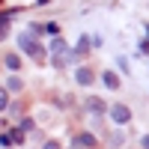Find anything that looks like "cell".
<instances>
[{
  "instance_id": "6da1fadb",
  "label": "cell",
  "mask_w": 149,
  "mask_h": 149,
  "mask_svg": "<svg viewBox=\"0 0 149 149\" xmlns=\"http://www.w3.org/2000/svg\"><path fill=\"white\" fill-rule=\"evenodd\" d=\"M18 48H21L24 54H33L36 60H42V57H45V48L36 42V36H33V33H21V36H18Z\"/></svg>"
},
{
  "instance_id": "7a4b0ae2",
  "label": "cell",
  "mask_w": 149,
  "mask_h": 149,
  "mask_svg": "<svg viewBox=\"0 0 149 149\" xmlns=\"http://www.w3.org/2000/svg\"><path fill=\"white\" fill-rule=\"evenodd\" d=\"M72 146H74V149H95L98 140H95V134L84 131V134H74V137H72Z\"/></svg>"
},
{
  "instance_id": "3957f363",
  "label": "cell",
  "mask_w": 149,
  "mask_h": 149,
  "mask_svg": "<svg viewBox=\"0 0 149 149\" xmlns=\"http://www.w3.org/2000/svg\"><path fill=\"white\" fill-rule=\"evenodd\" d=\"M110 119H113L116 125H125V122L131 119V110H128L125 104H119V102H116L113 107H110Z\"/></svg>"
},
{
  "instance_id": "277c9868",
  "label": "cell",
  "mask_w": 149,
  "mask_h": 149,
  "mask_svg": "<svg viewBox=\"0 0 149 149\" xmlns=\"http://www.w3.org/2000/svg\"><path fill=\"white\" fill-rule=\"evenodd\" d=\"M90 48H93V39L84 33V36H78V45L72 48V57H86V54H90Z\"/></svg>"
},
{
  "instance_id": "5b68a950",
  "label": "cell",
  "mask_w": 149,
  "mask_h": 149,
  "mask_svg": "<svg viewBox=\"0 0 149 149\" xmlns=\"http://www.w3.org/2000/svg\"><path fill=\"white\" fill-rule=\"evenodd\" d=\"M86 110H90V113H95V116H104L107 104H104L98 95H90V98H86Z\"/></svg>"
},
{
  "instance_id": "8992f818",
  "label": "cell",
  "mask_w": 149,
  "mask_h": 149,
  "mask_svg": "<svg viewBox=\"0 0 149 149\" xmlns=\"http://www.w3.org/2000/svg\"><path fill=\"white\" fill-rule=\"evenodd\" d=\"M74 81H78L81 86H90V84L95 81V74H93V69H86V66H81L78 72H74Z\"/></svg>"
},
{
  "instance_id": "52a82bcc",
  "label": "cell",
  "mask_w": 149,
  "mask_h": 149,
  "mask_svg": "<svg viewBox=\"0 0 149 149\" xmlns=\"http://www.w3.org/2000/svg\"><path fill=\"white\" fill-rule=\"evenodd\" d=\"M102 81H104L107 90H119V74H116V72H104V74H102Z\"/></svg>"
},
{
  "instance_id": "ba28073f",
  "label": "cell",
  "mask_w": 149,
  "mask_h": 149,
  "mask_svg": "<svg viewBox=\"0 0 149 149\" xmlns=\"http://www.w3.org/2000/svg\"><path fill=\"white\" fill-rule=\"evenodd\" d=\"M3 63H6L9 72H18V69H21V57H18V54H6V57H3Z\"/></svg>"
},
{
  "instance_id": "9c48e42d",
  "label": "cell",
  "mask_w": 149,
  "mask_h": 149,
  "mask_svg": "<svg viewBox=\"0 0 149 149\" xmlns=\"http://www.w3.org/2000/svg\"><path fill=\"white\" fill-rule=\"evenodd\" d=\"M42 30H45L48 36H51V39H57V36H60V24H57V21H48Z\"/></svg>"
},
{
  "instance_id": "30bf717a",
  "label": "cell",
  "mask_w": 149,
  "mask_h": 149,
  "mask_svg": "<svg viewBox=\"0 0 149 149\" xmlns=\"http://www.w3.org/2000/svg\"><path fill=\"white\" fill-rule=\"evenodd\" d=\"M6 86H9L12 93H21V90H24V81H21V78H9V81H6Z\"/></svg>"
},
{
  "instance_id": "8fae6325",
  "label": "cell",
  "mask_w": 149,
  "mask_h": 149,
  "mask_svg": "<svg viewBox=\"0 0 149 149\" xmlns=\"http://www.w3.org/2000/svg\"><path fill=\"white\" fill-rule=\"evenodd\" d=\"M6 33H9V12H6V15H0V39H3Z\"/></svg>"
},
{
  "instance_id": "7c38bea8",
  "label": "cell",
  "mask_w": 149,
  "mask_h": 149,
  "mask_svg": "<svg viewBox=\"0 0 149 149\" xmlns=\"http://www.w3.org/2000/svg\"><path fill=\"white\" fill-rule=\"evenodd\" d=\"M9 107V93H6V86H0V110H6Z\"/></svg>"
},
{
  "instance_id": "4fadbf2b",
  "label": "cell",
  "mask_w": 149,
  "mask_h": 149,
  "mask_svg": "<svg viewBox=\"0 0 149 149\" xmlns=\"http://www.w3.org/2000/svg\"><path fill=\"white\" fill-rule=\"evenodd\" d=\"M15 140H12V134H6V131H0V146H12Z\"/></svg>"
},
{
  "instance_id": "5bb4252c",
  "label": "cell",
  "mask_w": 149,
  "mask_h": 149,
  "mask_svg": "<svg viewBox=\"0 0 149 149\" xmlns=\"http://www.w3.org/2000/svg\"><path fill=\"white\" fill-rule=\"evenodd\" d=\"M116 66H119V72H125V74L131 72V66H128V60H125V57H119V60H116Z\"/></svg>"
},
{
  "instance_id": "9a60e30c",
  "label": "cell",
  "mask_w": 149,
  "mask_h": 149,
  "mask_svg": "<svg viewBox=\"0 0 149 149\" xmlns=\"http://www.w3.org/2000/svg\"><path fill=\"white\" fill-rule=\"evenodd\" d=\"M27 33H33V36H39V33H45V30H42V24H30V27H27Z\"/></svg>"
},
{
  "instance_id": "2e32d148",
  "label": "cell",
  "mask_w": 149,
  "mask_h": 149,
  "mask_svg": "<svg viewBox=\"0 0 149 149\" xmlns=\"http://www.w3.org/2000/svg\"><path fill=\"white\" fill-rule=\"evenodd\" d=\"M137 48H140V54H143V57H149V39H143Z\"/></svg>"
},
{
  "instance_id": "e0dca14e",
  "label": "cell",
  "mask_w": 149,
  "mask_h": 149,
  "mask_svg": "<svg viewBox=\"0 0 149 149\" xmlns=\"http://www.w3.org/2000/svg\"><path fill=\"white\" fill-rule=\"evenodd\" d=\"M18 128H21V131H30V128H33V119H21Z\"/></svg>"
},
{
  "instance_id": "ac0fdd59",
  "label": "cell",
  "mask_w": 149,
  "mask_h": 149,
  "mask_svg": "<svg viewBox=\"0 0 149 149\" xmlns=\"http://www.w3.org/2000/svg\"><path fill=\"white\" fill-rule=\"evenodd\" d=\"M42 149H60V143H57V140H48V143H45Z\"/></svg>"
},
{
  "instance_id": "d6986e66",
  "label": "cell",
  "mask_w": 149,
  "mask_h": 149,
  "mask_svg": "<svg viewBox=\"0 0 149 149\" xmlns=\"http://www.w3.org/2000/svg\"><path fill=\"white\" fill-rule=\"evenodd\" d=\"M140 146H143V149H149V134H143V140H140Z\"/></svg>"
},
{
  "instance_id": "ffe728a7",
  "label": "cell",
  "mask_w": 149,
  "mask_h": 149,
  "mask_svg": "<svg viewBox=\"0 0 149 149\" xmlns=\"http://www.w3.org/2000/svg\"><path fill=\"white\" fill-rule=\"evenodd\" d=\"M48 3H51V0H36V6H48Z\"/></svg>"
},
{
  "instance_id": "44dd1931",
  "label": "cell",
  "mask_w": 149,
  "mask_h": 149,
  "mask_svg": "<svg viewBox=\"0 0 149 149\" xmlns=\"http://www.w3.org/2000/svg\"><path fill=\"white\" fill-rule=\"evenodd\" d=\"M146 39H149V24H146Z\"/></svg>"
}]
</instances>
